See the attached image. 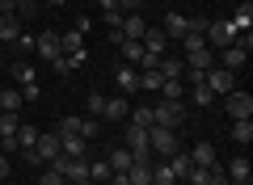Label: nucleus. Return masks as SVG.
Listing matches in <instances>:
<instances>
[{
	"label": "nucleus",
	"mask_w": 253,
	"mask_h": 185,
	"mask_svg": "<svg viewBox=\"0 0 253 185\" xmlns=\"http://www.w3.org/2000/svg\"><path fill=\"white\" fill-rule=\"evenodd\" d=\"M181 122H186V106H181V101H156L152 106V126L181 131Z\"/></svg>",
	"instance_id": "f257e3e1"
},
{
	"label": "nucleus",
	"mask_w": 253,
	"mask_h": 185,
	"mask_svg": "<svg viewBox=\"0 0 253 185\" xmlns=\"http://www.w3.org/2000/svg\"><path fill=\"white\" fill-rule=\"evenodd\" d=\"M101 4V13H118V0H97Z\"/></svg>",
	"instance_id": "37998d69"
},
{
	"label": "nucleus",
	"mask_w": 253,
	"mask_h": 185,
	"mask_svg": "<svg viewBox=\"0 0 253 185\" xmlns=\"http://www.w3.org/2000/svg\"><path fill=\"white\" fill-rule=\"evenodd\" d=\"M126 118H131V122H135V126H152V106H148V101H144V106H135V110H131V114H126Z\"/></svg>",
	"instance_id": "f704fd0d"
},
{
	"label": "nucleus",
	"mask_w": 253,
	"mask_h": 185,
	"mask_svg": "<svg viewBox=\"0 0 253 185\" xmlns=\"http://www.w3.org/2000/svg\"><path fill=\"white\" fill-rule=\"evenodd\" d=\"M123 38H131V42H139L144 38V30H148V21H144V13H123Z\"/></svg>",
	"instance_id": "f8f14e48"
},
{
	"label": "nucleus",
	"mask_w": 253,
	"mask_h": 185,
	"mask_svg": "<svg viewBox=\"0 0 253 185\" xmlns=\"http://www.w3.org/2000/svg\"><path fill=\"white\" fill-rule=\"evenodd\" d=\"M190 101H194V106H211V88H207V80H203V84H190Z\"/></svg>",
	"instance_id": "e433bc0d"
},
{
	"label": "nucleus",
	"mask_w": 253,
	"mask_h": 185,
	"mask_svg": "<svg viewBox=\"0 0 253 185\" xmlns=\"http://www.w3.org/2000/svg\"><path fill=\"white\" fill-rule=\"evenodd\" d=\"M84 106H89V118H97V122H101V106H106V97H101V93H89Z\"/></svg>",
	"instance_id": "58836bf2"
},
{
	"label": "nucleus",
	"mask_w": 253,
	"mask_h": 185,
	"mask_svg": "<svg viewBox=\"0 0 253 185\" xmlns=\"http://www.w3.org/2000/svg\"><path fill=\"white\" fill-rule=\"evenodd\" d=\"M139 42H144V51H148V55H165V46H169V38H165V30H161V26H148Z\"/></svg>",
	"instance_id": "4468645a"
},
{
	"label": "nucleus",
	"mask_w": 253,
	"mask_h": 185,
	"mask_svg": "<svg viewBox=\"0 0 253 185\" xmlns=\"http://www.w3.org/2000/svg\"><path fill=\"white\" fill-rule=\"evenodd\" d=\"M228 185H253V181H228Z\"/></svg>",
	"instance_id": "09e8293b"
},
{
	"label": "nucleus",
	"mask_w": 253,
	"mask_h": 185,
	"mask_svg": "<svg viewBox=\"0 0 253 185\" xmlns=\"http://www.w3.org/2000/svg\"><path fill=\"white\" fill-rule=\"evenodd\" d=\"M245 63H249V51H245V46H224V51H219V59H215V68H224V72H232V76H236V72H241L245 68Z\"/></svg>",
	"instance_id": "1a4fd4ad"
},
{
	"label": "nucleus",
	"mask_w": 253,
	"mask_h": 185,
	"mask_svg": "<svg viewBox=\"0 0 253 185\" xmlns=\"http://www.w3.org/2000/svg\"><path fill=\"white\" fill-rule=\"evenodd\" d=\"M84 59H89V51H76V55H59V59H55L51 68L59 72V76H72L76 68H84Z\"/></svg>",
	"instance_id": "2eb2a0df"
},
{
	"label": "nucleus",
	"mask_w": 253,
	"mask_h": 185,
	"mask_svg": "<svg viewBox=\"0 0 253 185\" xmlns=\"http://www.w3.org/2000/svg\"><path fill=\"white\" fill-rule=\"evenodd\" d=\"M207 88H211V97H228V93H236V76L224 68H207Z\"/></svg>",
	"instance_id": "39448f33"
},
{
	"label": "nucleus",
	"mask_w": 253,
	"mask_h": 185,
	"mask_svg": "<svg viewBox=\"0 0 253 185\" xmlns=\"http://www.w3.org/2000/svg\"><path fill=\"white\" fill-rule=\"evenodd\" d=\"M190 164H203V168L219 164V156H215V143H211V139H199L194 148H190Z\"/></svg>",
	"instance_id": "9b49d317"
},
{
	"label": "nucleus",
	"mask_w": 253,
	"mask_h": 185,
	"mask_svg": "<svg viewBox=\"0 0 253 185\" xmlns=\"http://www.w3.org/2000/svg\"><path fill=\"white\" fill-rule=\"evenodd\" d=\"M224 110H228V118H232V122L253 118V93H241V88H236V93H228V97H224Z\"/></svg>",
	"instance_id": "423d86ee"
},
{
	"label": "nucleus",
	"mask_w": 253,
	"mask_h": 185,
	"mask_svg": "<svg viewBox=\"0 0 253 185\" xmlns=\"http://www.w3.org/2000/svg\"><path fill=\"white\" fill-rule=\"evenodd\" d=\"M173 185H181V181H173Z\"/></svg>",
	"instance_id": "8fccbe9b"
},
{
	"label": "nucleus",
	"mask_w": 253,
	"mask_h": 185,
	"mask_svg": "<svg viewBox=\"0 0 253 185\" xmlns=\"http://www.w3.org/2000/svg\"><path fill=\"white\" fill-rule=\"evenodd\" d=\"M135 72H139V68H135ZM161 84H165L161 72H139V93H161Z\"/></svg>",
	"instance_id": "c85d7f7f"
},
{
	"label": "nucleus",
	"mask_w": 253,
	"mask_h": 185,
	"mask_svg": "<svg viewBox=\"0 0 253 185\" xmlns=\"http://www.w3.org/2000/svg\"><path fill=\"white\" fill-rule=\"evenodd\" d=\"M190 34V17H181V13H169V17H165V38H186Z\"/></svg>",
	"instance_id": "f3484780"
},
{
	"label": "nucleus",
	"mask_w": 253,
	"mask_h": 185,
	"mask_svg": "<svg viewBox=\"0 0 253 185\" xmlns=\"http://www.w3.org/2000/svg\"><path fill=\"white\" fill-rule=\"evenodd\" d=\"M17 126H21V114H9V110H4V114H0V139H13Z\"/></svg>",
	"instance_id": "c756f323"
},
{
	"label": "nucleus",
	"mask_w": 253,
	"mask_h": 185,
	"mask_svg": "<svg viewBox=\"0 0 253 185\" xmlns=\"http://www.w3.org/2000/svg\"><path fill=\"white\" fill-rule=\"evenodd\" d=\"M177 177H173L169 160H152V185H173Z\"/></svg>",
	"instance_id": "a878e982"
},
{
	"label": "nucleus",
	"mask_w": 253,
	"mask_h": 185,
	"mask_svg": "<svg viewBox=\"0 0 253 185\" xmlns=\"http://www.w3.org/2000/svg\"><path fill=\"white\" fill-rule=\"evenodd\" d=\"M72 185H97V181H89V177H81V181H72Z\"/></svg>",
	"instance_id": "de8ad7c7"
},
{
	"label": "nucleus",
	"mask_w": 253,
	"mask_h": 185,
	"mask_svg": "<svg viewBox=\"0 0 253 185\" xmlns=\"http://www.w3.org/2000/svg\"><path fill=\"white\" fill-rule=\"evenodd\" d=\"M0 181H9V160L0 156Z\"/></svg>",
	"instance_id": "a18cd8bd"
},
{
	"label": "nucleus",
	"mask_w": 253,
	"mask_h": 185,
	"mask_svg": "<svg viewBox=\"0 0 253 185\" xmlns=\"http://www.w3.org/2000/svg\"><path fill=\"white\" fill-rule=\"evenodd\" d=\"M38 185H68V181H63V173H55V168H42V173H38Z\"/></svg>",
	"instance_id": "ea45409f"
},
{
	"label": "nucleus",
	"mask_w": 253,
	"mask_h": 185,
	"mask_svg": "<svg viewBox=\"0 0 253 185\" xmlns=\"http://www.w3.org/2000/svg\"><path fill=\"white\" fill-rule=\"evenodd\" d=\"M126 181L131 185H152V160H135L126 168Z\"/></svg>",
	"instance_id": "6ab92c4d"
},
{
	"label": "nucleus",
	"mask_w": 253,
	"mask_h": 185,
	"mask_svg": "<svg viewBox=\"0 0 253 185\" xmlns=\"http://www.w3.org/2000/svg\"><path fill=\"white\" fill-rule=\"evenodd\" d=\"M232 139L241 143V148H249V143H253V118H241V122H232Z\"/></svg>",
	"instance_id": "cd10ccee"
},
{
	"label": "nucleus",
	"mask_w": 253,
	"mask_h": 185,
	"mask_svg": "<svg viewBox=\"0 0 253 185\" xmlns=\"http://www.w3.org/2000/svg\"><path fill=\"white\" fill-rule=\"evenodd\" d=\"M21 34V17L17 13H0V42H13Z\"/></svg>",
	"instance_id": "aec40b11"
},
{
	"label": "nucleus",
	"mask_w": 253,
	"mask_h": 185,
	"mask_svg": "<svg viewBox=\"0 0 253 185\" xmlns=\"http://www.w3.org/2000/svg\"><path fill=\"white\" fill-rule=\"evenodd\" d=\"M123 148L131 151L135 160H152V148H148V126H126V139Z\"/></svg>",
	"instance_id": "20e7f679"
},
{
	"label": "nucleus",
	"mask_w": 253,
	"mask_h": 185,
	"mask_svg": "<svg viewBox=\"0 0 253 185\" xmlns=\"http://www.w3.org/2000/svg\"><path fill=\"white\" fill-rule=\"evenodd\" d=\"M106 160H110V173H126V168L135 164V156H131L126 148H114V151H110Z\"/></svg>",
	"instance_id": "5701e85b"
},
{
	"label": "nucleus",
	"mask_w": 253,
	"mask_h": 185,
	"mask_svg": "<svg viewBox=\"0 0 253 185\" xmlns=\"http://www.w3.org/2000/svg\"><path fill=\"white\" fill-rule=\"evenodd\" d=\"M224 177H228V181H249V177H253V164H249L245 156H236L232 164L224 168Z\"/></svg>",
	"instance_id": "4be33fe9"
},
{
	"label": "nucleus",
	"mask_w": 253,
	"mask_h": 185,
	"mask_svg": "<svg viewBox=\"0 0 253 185\" xmlns=\"http://www.w3.org/2000/svg\"><path fill=\"white\" fill-rule=\"evenodd\" d=\"M186 68H190V72H207V68H215V55H211V46H203V51L186 55Z\"/></svg>",
	"instance_id": "412c9836"
},
{
	"label": "nucleus",
	"mask_w": 253,
	"mask_h": 185,
	"mask_svg": "<svg viewBox=\"0 0 253 185\" xmlns=\"http://www.w3.org/2000/svg\"><path fill=\"white\" fill-rule=\"evenodd\" d=\"M118 55H123V63H131V68H135L139 55H144V42H131V38H123V42H118Z\"/></svg>",
	"instance_id": "393cba45"
},
{
	"label": "nucleus",
	"mask_w": 253,
	"mask_h": 185,
	"mask_svg": "<svg viewBox=\"0 0 253 185\" xmlns=\"http://www.w3.org/2000/svg\"><path fill=\"white\" fill-rule=\"evenodd\" d=\"M169 168H173V177H177V181H186V173H190V151H186V156H181V151H173V156H169Z\"/></svg>",
	"instance_id": "473e14b6"
},
{
	"label": "nucleus",
	"mask_w": 253,
	"mask_h": 185,
	"mask_svg": "<svg viewBox=\"0 0 253 185\" xmlns=\"http://www.w3.org/2000/svg\"><path fill=\"white\" fill-rule=\"evenodd\" d=\"M156 72H161L165 80H181V76H186V59H161Z\"/></svg>",
	"instance_id": "bb28decb"
},
{
	"label": "nucleus",
	"mask_w": 253,
	"mask_h": 185,
	"mask_svg": "<svg viewBox=\"0 0 253 185\" xmlns=\"http://www.w3.org/2000/svg\"><path fill=\"white\" fill-rule=\"evenodd\" d=\"M38 97H42V84H38V80L21 84V101H38Z\"/></svg>",
	"instance_id": "a19ab883"
},
{
	"label": "nucleus",
	"mask_w": 253,
	"mask_h": 185,
	"mask_svg": "<svg viewBox=\"0 0 253 185\" xmlns=\"http://www.w3.org/2000/svg\"><path fill=\"white\" fill-rule=\"evenodd\" d=\"M114 84L123 88V93H139V72L131 68V63H123V68L114 72Z\"/></svg>",
	"instance_id": "dca6fc26"
},
{
	"label": "nucleus",
	"mask_w": 253,
	"mask_h": 185,
	"mask_svg": "<svg viewBox=\"0 0 253 185\" xmlns=\"http://www.w3.org/2000/svg\"><path fill=\"white\" fill-rule=\"evenodd\" d=\"M21 106H26V101H21V88H0V114H4V110L17 114Z\"/></svg>",
	"instance_id": "b1692460"
},
{
	"label": "nucleus",
	"mask_w": 253,
	"mask_h": 185,
	"mask_svg": "<svg viewBox=\"0 0 253 185\" xmlns=\"http://www.w3.org/2000/svg\"><path fill=\"white\" fill-rule=\"evenodd\" d=\"M181 93H186V80H165L161 84V101H181Z\"/></svg>",
	"instance_id": "7c9ffc66"
},
{
	"label": "nucleus",
	"mask_w": 253,
	"mask_h": 185,
	"mask_svg": "<svg viewBox=\"0 0 253 185\" xmlns=\"http://www.w3.org/2000/svg\"><path fill=\"white\" fill-rule=\"evenodd\" d=\"M110 185H131V181H126V173H110Z\"/></svg>",
	"instance_id": "c03bdc74"
},
{
	"label": "nucleus",
	"mask_w": 253,
	"mask_h": 185,
	"mask_svg": "<svg viewBox=\"0 0 253 185\" xmlns=\"http://www.w3.org/2000/svg\"><path fill=\"white\" fill-rule=\"evenodd\" d=\"M126 114H131L126 97H106V106H101V122H123Z\"/></svg>",
	"instance_id": "ddd939ff"
},
{
	"label": "nucleus",
	"mask_w": 253,
	"mask_h": 185,
	"mask_svg": "<svg viewBox=\"0 0 253 185\" xmlns=\"http://www.w3.org/2000/svg\"><path fill=\"white\" fill-rule=\"evenodd\" d=\"M97 131H101V122H97V118H76V135H84V139H93Z\"/></svg>",
	"instance_id": "4c0bfd02"
},
{
	"label": "nucleus",
	"mask_w": 253,
	"mask_h": 185,
	"mask_svg": "<svg viewBox=\"0 0 253 185\" xmlns=\"http://www.w3.org/2000/svg\"><path fill=\"white\" fill-rule=\"evenodd\" d=\"M55 135H59L63 156H72V160H84V156H89V139H81L76 131H55Z\"/></svg>",
	"instance_id": "9d476101"
},
{
	"label": "nucleus",
	"mask_w": 253,
	"mask_h": 185,
	"mask_svg": "<svg viewBox=\"0 0 253 185\" xmlns=\"http://www.w3.org/2000/svg\"><path fill=\"white\" fill-rule=\"evenodd\" d=\"M89 181H110V160H89Z\"/></svg>",
	"instance_id": "c9c22d12"
},
{
	"label": "nucleus",
	"mask_w": 253,
	"mask_h": 185,
	"mask_svg": "<svg viewBox=\"0 0 253 185\" xmlns=\"http://www.w3.org/2000/svg\"><path fill=\"white\" fill-rule=\"evenodd\" d=\"M148 148H152V156L169 160L177 151V131H169V126H148Z\"/></svg>",
	"instance_id": "f03ea898"
},
{
	"label": "nucleus",
	"mask_w": 253,
	"mask_h": 185,
	"mask_svg": "<svg viewBox=\"0 0 253 185\" xmlns=\"http://www.w3.org/2000/svg\"><path fill=\"white\" fill-rule=\"evenodd\" d=\"M236 42V30L232 21H207V46H215V51H224V46Z\"/></svg>",
	"instance_id": "0eeeda50"
},
{
	"label": "nucleus",
	"mask_w": 253,
	"mask_h": 185,
	"mask_svg": "<svg viewBox=\"0 0 253 185\" xmlns=\"http://www.w3.org/2000/svg\"><path fill=\"white\" fill-rule=\"evenodd\" d=\"M228 21H232V30H236V34L253 30V0H241V9H236V13H232Z\"/></svg>",
	"instance_id": "a211bd4d"
},
{
	"label": "nucleus",
	"mask_w": 253,
	"mask_h": 185,
	"mask_svg": "<svg viewBox=\"0 0 253 185\" xmlns=\"http://www.w3.org/2000/svg\"><path fill=\"white\" fill-rule=\"evenodd\" d=\"M13 80H17V84L38 80V76H34V63H30V59H17V63H13Z\"/></svg>",
	"instance_id": "2f4dec72"
},
{
	"label": "nucleus",
	"mask_w": 253,
	"mask_h": 185,
	"mask_svg": "<svg viewBox=\"0 0 253 185\" xmlns=\"http://www.w3.org/2000/svg\"><path fill=\"white\" fill-rule=\"evenodd\" d=\"M34 38H38V34H30V30H21V34L13 38V51H17V55H30V51H34Z\"/></svg>",
	"instance_id": "72a5a7b5"
},
{
	"label": "nucleus",
	"mask_w": 253,
	"mask_h": 185,
	"mask_svg": "<svg viewBox=\"0 0 253 185\" xmlns=\"http://www.w3.org/2000/svg\"><path fill=\"white\" fill-rule=\"evenodd\" d=\"M34 51H38V59H42V63H55V59H59V34H55V30H42V34H38L34 38Z\"/></svg>",
	"instance_id": "6e6552de"
},
{
	"label": "nucleus",
	"mask_w": 253,
	"mask_h": 185,
	"mask_svg": "<svg viewBox=\"0 0 253 185\" xmlns=\"http://www.w3.org/2000/svg\"><path fill=\"white\" fill-rule=\"evenodd\" d=\"M118 13H144V0H118Z\"/></svg>",
	"instance_id": "79ce46f5"
},
{
	"label": "nucleus",
	"mask_w": 253,
	"mask_h": 185,
	"mask_svg": "<svg viewBox=\"0 0 253 185\" xmlns=\"http://www.w3.org/2000/svg\"><path fill=\"white\" fill-rule=\"evenodd\" d=\"M63 148H59V135L55 131H38V143H34V164H51V160H59Z\"/></svg>",
	"instance_id": "7ed1b4c3"
},
{
	"label": "nucleus",
	"mask_w": 253,
	"mask_h": 185,
	"mask_svg": "<svg viewBox=\"0 0 253 185\" xmlns=\"http://www.w3.org/2000/svg\"><path fill=\"white\" fill-rule=\"evenodd\" d=\"M38 4H51V9H59V4H68V0H38Z\"/></svg>",
	"instance_id": "49530a36"
}]
</instances>
